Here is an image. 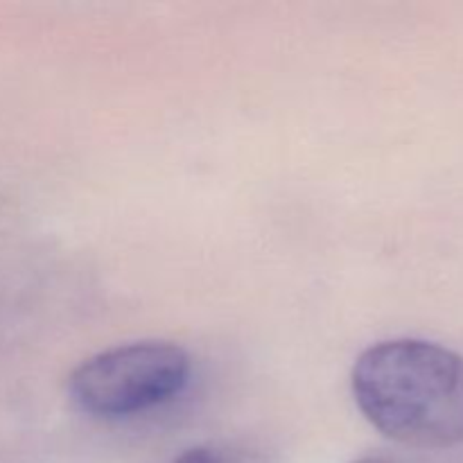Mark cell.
I'll list each match as a JSON object with an SVG mask.
<instances>
[{
	"mask_svg": "<svg viewBox=\"0 0 463 463\" xmlns=\"http://www.w3.org/2000/svg\"><path fill=\"white\" fill-rule=\"evenodd\" d=\"M362 414L384 437L425 450L463 443V357L425 339H389L357 357Z\"/></svg>",
	"mask_w": 463,
	"mask_h": 463,
	"instance_id": "cell-1",
	"label": "cell"
},
{
	"mask_svg": "<svg viewBox=\"0 0 463 463\" xmlns=\"http://www.w3.org/2000/svg\"><path fill=\"white\" fill-rule=\"evenodd\" d=\"M175 463H224L222 459L220 452H215L213 448H190V450L181 452L179 457H176Z\"/></svg>",
	"mask_w": 463,
	"mask_h": 463,
	"instance_id": "cell-3",
	"label": "cell"
},
{
	"mask_svg": "<svg viewBox=\"0 0 463 463\" xmlns=\"http://www.w3.org/2000/svg\"><path fill=\"white\" fill-rule=\"evenodd\" d=\"M190 378V357L170 342H134L81 362L68 378L71 401L95 419H127L175 401Z\"/></svg>",
	"mask_w": 463,
	"mask_h": 463,
	"instance_id": "cell-2",
	"label": "cell"
}]
</instances>
